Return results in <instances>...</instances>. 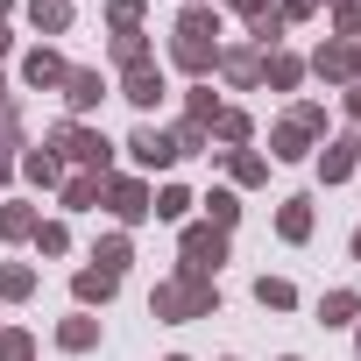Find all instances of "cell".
Listing matches in <instances>:
<instances>
[{
  "label": "cell",
  "instance_id": "6da1fadb",
  "mask_svg": "<svg viewBox=\"0 0 361 361\" xmlns=\"http://www.w3.org/2000/svg\"><path fill=\"white\" fill-rule=\"evenodd\" d=\"M177 36H185V43H177V57H185L192 71H206V64H213V15H199V8H192L185 22H177Z\"/></svg>",
  "mask_w": 361,
  "mask_h": 361
},
{
  "label": "cell",
  "instance_id": "7a4b0ae2",
  "mask_svg": "<svg viewBox=\"0 0 361 361\" xmlns=\"http://www.w3.org/2000/svg\"><path fill=\"white\" fill-rule=\"evenodd\" d=\"M156 312H213V290H206V283H177V290H156Z\"/></svg>",
  "mask_w": 361,
  "mask_h": 361
},
{
  "label": "cell",
  "instance_id": "3957f363",
  "mask_svg": "<svg viewBox=\"0 0 361 361\" xmlns=\"http://www.w3.org/2000/svg\"><path fill=\"white\" fill-rule=\"evenodd\" d=\"M185 255H192V269H213V262L227 255V241H220V234H206V227H192V234H185Z\"/></svg>",
  "mask_w": 361,
  "mask_h": 361
},
{
  "label": "cell",
  "instance_id": "277c9868",
  "mask_svg": "<svg viewBox=\"0 0 361 361\" xmlns=\"http://www.w3.org/2000/svg\"><path fill=\"white\" fill-rule=\"evenodd\" d=\"M64 85H71V106H78V114H85V106H99V92H106V85H99V71H64Z\"/></svg>",
  "mask_w": 361,
  "mask_h": 361
},
{
  "label": "cell",
  "instance_id": "5b68a950",
  "mask_svg": "<svg viewBox=\"0 0 361 361\" xmlns=\"http://www.w3.org/2000/svg\"><path fill=\"white\" fill-rule=\"evenodd\" d=\"M57 142H64V149H71L78 163H106V142H99V135H85V128H64Z\"/></svg>",
  "mask_w": 361,
  "mask_h": 361
},
{
  "label": "cell",
  "instance_id": "8992f818",
  "mask_svg": "<svg viewBox=\"0 0 361 361\" xmlns=\"http://www.w3.org/2000/svg\"><path fill=\"white\" fill-rule=\"evenodd\" d=\"M128 149H135V163H170V156H177V142H163L156 128H142V135H135Z\"/></svg>",
  "mask_w": 361,
  "mask_h": 361
},
{
  "label": "cell",
  "instance_id": "52a82bcc",
  "mask_svg": "<svg viewBox=\"0 0 361 361\" xmlns=\"http://www.w3.org/2000/svg\"><path fill=\"white\" fill-rule=\"evenodd\" d=\"M128 99H135V106H156V99H163V78H156V71H135V78H128Z\"/></svg>",
  "mask_w": 361,
  "mask_h": 361
},
{
  "label": "cell",
  "instance_id": "ba28073f",
  "mask_svg": "<svg viewBox=\"0 0 361 361\" xmlns=\"http://www.w3.org/2000/svg\"><path fill=\"white\" fill-rule=\"evenodd\" d=\"M57 78H64V64H57L50 50H36V57H29V85H57Z\"/></svg>",
  "mask_w": 361,
  "mask_h": 361
},
{
  "label": "cell",
  "instance_id": "9c48e42d",
  "mask_svg": "<svg viewBox=\"0 0 361 361\" xmlns=\"http://www.w3.org/2000/svg\"><path fill=\"white\" fill-rule=\"evenodd\" d=\"M114 213H121V220H142V213H149V206H142V185H114Z\"/></svg>",
  "mask_w": 361,
  "mask_h": 361
},
{
  "label": "cell",
  "instance_id": "30bf717a",
  "mask_svg": "<svg viewBox=\"0 0 361 361\" xmlns=\"http://www.w3.org/2000/svg\"><path fill=\"white\" fill-rule=\"evenodd\" d=\"M283 234H290V241H305V234H312V213H305V199H290V206H283Z\"/></svg>",
  "mask_w": 361,
  "mask_h": 361
},
{
  "label": "cell",
  "instance_id": "8fae6325",
  "mask_svg": "<svg viewBox=\"0 0 361 361\" xmlns=\"http://www.w3.org/2000/svg\"><path fill=\"white\" fill-rule=\"evenodd\" d=\"M78 298H114V269H85L78 276Z\"/></svg>",
  "mask_w": 361,
  "mask_h": 361
},
{
  "label": "cell",
  "instance_id": "7c38bea8",
  "mask_svg": "<svg viewBox=\"0 0 361 361\" xmlns=\"http://www.w3.org/2000/svg\"><path fill=\"white\" fill-rule=\"evenodd\" d=\"M64 22H71L64 0H36V29H64Z\"/></svg>",
  "mask_w": 361,
  "mask_h": 361
},
{
  "label": "cell",
  "instance_id": "4fadbf2b",
  "mask_svg": "<svg viewBox=\"0 0 361 361\" xmlns=\"http://www.w3.org/2000/svg\"><path fill=\"white\" fill-rule=\"evenodd\" d=\"M255 298H262V305H290V283H269V276H262V283H255Z\"/></svg>",
  "mask_w": 361,
  "mask_h": 361
},
{
  "label": "cell",
  "instance_id": "5bb4252c",
  "mask_svg": "<svg viewBox=\"0 0 361 361\" xmlns=\"http://www.w3.org/2000/svg\"><path fill=\"white\" fill-rule=\"evenodd\" d=\"M354 114H361V92H354Z\"/></svg>",
  "mask_w": 361,
  "mask_h": 361
},
{
  "label": "cell",
  "instance_id": "9a60e30c",
  "mask_svg": "<svg viewBox=\"0 0 361 361\" xmlns=\"http://www.w3.org/2000/svg\"><path fill=\"white\" fill-rule=\"evenodd\" d=\"M354 255H361V241H354Z\"/></svg>",
  "mask_w": 361,
  "mask_h": 361
},
{
  "label": "cell",
  "instance_id": "2e32d148",
  "mask_svg": "<svg viewBox=\"0 0 361 361\" xmlns=\"http://www.w3.org/2000/svg\"><path fill=\"white\" fill-rule=\"evenodd\" d=\"M0 99H8V92H0Z\"/></svg>",
  "mask_w": 361,
  "mask_h": 361
},
{
  "label": "cell",
  "instance_id": "e0dca14e",
  "mask_svg": "<svg viewBox=\"0 0 361 361\" xmlns=\"http://www.w3.org/2000/svg\"><path fill=\"white\" fill-rule=\"evenodd\" d=\"M170 361H177V354H170Z\"/></svg>",
  "mask_w": 361,
  "mask_h": 361
}]
</instances>
